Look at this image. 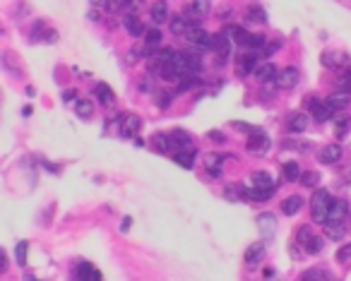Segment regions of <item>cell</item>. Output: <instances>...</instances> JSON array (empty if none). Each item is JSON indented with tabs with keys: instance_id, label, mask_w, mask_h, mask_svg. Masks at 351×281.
Masks as SVG:
<instances>
[{
	"instance_id": "7dc6e473",
	"label": "cell",
	"mask_w": 351,
	"mask_h": 281,
	"mask_svg": "<svg viewBox=\"0 0 351 281\" xmlns=\"http://www.w3.org/2000/svg\"><path fill=\"white\" fill-rule=\"evenodd\" d=\"M123 231H128V228H130V216H125V219H123Z\"/></svg>"
},
{
	"instance_id": "8d00e7d4",
	"label": "cell",
	"mask_w": 351,
	"mask_h": 281,
	"mask_svg": "<svg viewBox=\"0 0 351 281\" xmlns=\"http://www.w3.org/2000/svg\"><path fill=\"white\" fill-rule=\"evenodd\" d=\"M267 17H265V12H262V8H248V22H265Z\"/></svg>"
},
{
	"instance_id": "d6a6232c",
	"label": "cell",
	"mask_w": 351,
	"mask_h": 281,
	"mask_svg": "<svg viewBox=\"0 0 351 281\" xmlns=\"http://www.w3.org/2000/svg\"><path fill=\"white\" fill-rule=\"evenodd\" d=\"M188 27H190V24H188L186 17H173V20H171V34H176V36H183Z\"/></svg>"
},
{
	"instance_id": "484cf974",
	"label": "cell",
	"mask_w": 351,
	"mask_h": 281,
	"mask_svg": "<svg viewBox=\"0 0 351 281\" xmlns=\"http://www.w3.org/2000/svg\"><path fill=\"white\" fill-rule=\"evenodd\" d=\"M152 20H154V24H164L166 20H168V5H166L164 0H156L152 5Z\"/></svg>"
},
{
	"instance_id": "ee69618b",
	"label": "cell",
	"mask_w": 351,
	"mask_h": 281,
	"mask_svg": "<svg viewBox=\"0 0 351 281\" xmlns=\"http://www.w3.org/2000/svg\"><path fill=\"white\" fill-rule=\"evenodd\" d=\"M142 3L144 0H125V8H130V10H140V8H142Z\"/></svg>"
},
{
	"instance_id": "c3c4849f",
	"label": "cell",
	"mask_w": 351,
	"mask_h": 281,
	"mask_svg": "<svg viewBox=\"0 0 351 281\" xmlns=\"http://www.w3.org/2000/svg\"><path fill=\"white\" fill-rule=\"evenodd\" d=\"M265 279H275V269H265Z\"/></svg>"
},
{
	"instance_id": "277c9868",
	"label": "cell",
	"mask_w": 351,
	"mask_h": 281,
	"mask_svg": "<svg viewBox=\"0 0 351 281\" xmlns=\"http://www.w3.org/2000/svg\"><path fill=\"white\" fill-rule=\"evenodd\" d=\"M245 147H248V151L255 154V156H265V154L270 151V147H272V140H270V135H265V130L260 128V130H255V132L248 135Z\"/></svg>"
},
{
	"instance_id": "8fae6325",
	"label": "cell",
	"mask_w": 351,
	"mask_h": 281,
	"mask_svg": "<svg viewBox=\"0 0 351 281\" xmlns=\"http://www.w3.org/2000/svg\"><path fill=\"white\" fill-rule=\"evenodd\" d=\"M298 79H301V72H298L296 67H286V70H282L279 75H277V86L279 89H294V86L298 84Z\"/></svg>"
},
{
	"instance_id": "b9f144b4",
	"label": "cell",
	"mask_w": 351,
	"mask_h": 281,
	"mask_svg": "<svg viewBox=\"0 0 351 281\" xmlns=\"http://www.w3.org/2000/svg\"><path fill=\"white\" fill-rule=\"evenodd\" d=\"M339 86L346 89V91H351V65H346V75L339 79Z\"/></svg>"
},
{
	"instance_id": "1f68e13d",
	"label": "cell",
	"mask_w": 351,
	"mask_h": 281,
	"mask_svg": "<svg viewBox=\"0 0 351 281\" xmlns=\"http://www.w3.org/2000/svg\"><path fill=\"white\" fill-rule=\"evenodd\" d=\"M75 113L79 116V118H92L94 106H92L89 101H84V99H79V101H75Z\"/></svg>"
},
{
	"instance_id": "5bb4252c",
	"label": "cell",
	"mask_w": 351,
	"mask_h": 281,
	"mask_svg": "<svg viewBox=\"0 0 351 281\" xmlns=\"http://www.w3.org/2000/svg\"><path fill=\"white\" fill-rule=\"evenodd\" d=\"M341 159V147L339 144H327V147H322L318 151V161L329 166V163H337Z\"/></svg>"
},
{
	"instance_id": "f35d334b",
	"label": "cell",
	"mask_w": 351,
	"mask_h": 281,
	"mask_svg": "<svg viewBox=\"0 0 351 281\" xmlns=\"http://www.w3.org/2000/svg\"><path fill=\"white\" fill-rule=\"evenodd\" d=\"M3 63H5V70H8V72H12V75H20V67H15V65H12V53H8V51H5V53H3Z\"/></svg>"
},
{
	"instance_id": "bcb514c9",
	"label": "cell",
	"mask_w": 351,
	"mask_h": 281,
	"mask_svg": "<svg viewBox=\"0 0 351 281\" xmlns=\"http://www.w3.org/2000/svg\"><path fill=\"white\" fill-rule=\"evenodd\" d=\"M209 137H212V140H219V142H224V135H221V132H209Z\"/></svg>"
},
{
	"instance_id": "f6af8a7d",
	"label": "cell",
	"mask_w": 351,
	"mask_h": 281,
	"mask_svg": "<svg viewBox=\"0 0 351 281\" xmlns=\"http://www.w3.org/2000/svg\"><path fill=\"white\" fill-rule=\"evenodd\" d=\"M92 8H109V0H89Z\"/></svg>"
},
{
	"instance_id": "f1b7e54d",
	"label": "cell",
	"mask_w": 351,
	"mask_h": 281,
	"mask_svg": "<svg viewBox=\"0 0 351 281\" xmlns=\"http://www.w3.org/2000/svg\"><path fill=\"white\" fill-rule=\"evenodd\" d=\"M255 75H257V79H260V82H270V79H277L279 70H277V65L267 63V65H260V67L255 70Z\"/></svg>"
},
{
	"instance_id": "60d3db41",
	"label": "cell",
	"mask_w": 351,
	"mask_h": 281,
	"mask_svg": "<svg viewBox=\"0 0 351 281\" xmlns=\"http://www.w3.org/2000/svg\"><path fill=\"white\" fill-rule=\"evenodd\" d=\"M337 137H344V132H349V118H341V120H337Z\"/></svg>"
},
{
	"instance_id": "e575fe53",
	"label": "cell",
	"mask_w": 351,
	"mask_h": 281,
	"mask_svg": "<svg viewBox=\"0 0 351 281\" xmlns=\"http://www.w3.org/2000/svg\"><path fill=\"white\" fill-rule=\"evenodd\" d=\"M320 180V175L315 171H308V173H301V183L306 185V188H315Z\"/></svg>"
},
{
	"instance_id": "cb8c5ba5",
	"label": "cell",
	"mask_w": 351,
	"mask_h": 281,
	"mask_svg": "<svg viewBox=\"0 0 351 281\" xmlns=\"http://www.w3.org/2000/svg\"><path fill=\"white\" fill-rule=\"evenodd\" d=\"M322 65L329 67V70H339V67L346 65V55H344V53H334V51L322 53Z\"/></svg>"
},
{
	"instance_id": "f546056e",
	"label": "cell",
	"mask_w": 351,
	"mask_h": 281,
	"mask_svg": "<svg viewBox=\"0 0 351 281\" xmlns=\"http://www.w3.org/2000/svg\"><path fill=\"white\" fill-rule=\"evenodd\" d=\"M301 279L303 281H329L332 274H329L327 269H306L301 274Z\"/></svg>"
},
{
	"instance_id": "ac0fdd59",
	"label": "cell",
	"mask_w": 351,
	"mask_h": 281,
	"mask_svg": "<svg viewBox=\"0 0 351 281\" xmlns=\"http://www.w3.org/2000/svg\"><path fill=\"white\" fill-rule=\"evenodd\" d=\"M262 259H265V245L262 243H252L250 248L245 250V264H248L250 269L252 267H257Z\"/></svg>"
},
{
	"instance_id": "6da1fadb",
	"label": "cell",
	"mask_w": 351,
	"mask_h": 281,
	"mask_svg": "<svg viewBox=\"0 0 351 281\" xmlns=\"http://www.w3.org/2000/svg\"><path fill=\"white\" fill-rule=\"evenodd\" d=\"M332 205H334V197H332L325 188H318V190L313 193V200H310V216H313V221H315V224H325Z\"/></svg>"
},
{
	"instance_id": "44dd1931",
	"label": "cell",
	"mask_w": 351,
	"mask_h": 281,
	"mask_svg": "<svg viewBox=\"0 0 351 281\" xmlns=\"http://www.w3.org/2000/svg\"><path fill=\"white\" fill-rule=\"evenodd\" d=\"M245 185H257V188H275V178L267 171H252L248 175V183Z\"/></svg>"
},
{
	"instance_id": "836d02e7",
	"label": "cell",
	"mask_w": 351,
	"mask_h": 281,
	"mask_svg": "<svg viewBox=\"0 0 351 281\" xmlns=\"http://www.w3.org/2000/svg\"><path fill=\"white\" fill-rule=\"evenodd\" d=\"M27 240H20L17 245H15V259H17V264H24L27 262Z\"/></svg>"
},
{
	"instance_id": "9c48e42d",
	"label": "cell",
	"mask_w": 351,
	"mask_h": 281,
	"mask_svg": "<svg viewBox=\"0 0 351 281\" xmlns=\"http://www.w3.org/2000/svg\"><path fill=\"white\" fill-rule=\"evenodd\" d=\"M257 228H260V236L272 243L277 236V219L272 214H260L257 216Z\"/></svg>"
},
{
	"instance_id": "4fadbf2b",
	"label": "cell",
	"mask_w": 351,
	"mask_h": 281,
	"mask_svg": "<svg viewBox=\"0 0 351 281\" xmlns=\"http://www.w3.org/2000/svg\"><path fill=\"white\" fill-rule=\"evenodd\" d=\"M75 279L77 281H99L101 271L97 269V267H92L89 262H79L75 267Z\"/></svg>"
},
{
	"instance_id": "74e56055",
	"label": "cell",
	"mask_w": 351,
	"mask_h": 281,
	"mask_svg": "<svg viewBox=\"0 0 351 281\" xmlns=\"http://www.w3.org/2000/svg\"><path fill=\"white\" fill-rule=\"evenodd\" d=\"M279 51V41H272V43H265L262 48H260V55L262 58H270L272 53H277Z\"/></svg>"
},
{
	"instance_id": "5b68a950",
	"label": "cell",
	"mask_w": 351,
	"mask_h": 281,
	"mask_svg": "<svg viewBox=\"0 0 351 281\" xmlns=\"http://www.w3.org/2000/svg\"><path fill=\"white\" fill-rule=\"evenodd\" d=\"M257 60H260V51H248V48H243V53L238 55V75L245 77L250 75V72H255L260 65H257Z\"/></svg>"
},
{
	"instance_id": "603a6c76",
	"label": "cell",
	"mask_w": 351,
	"mask_h": 281,
	"mask_svg": "<svg viewBox=\"0 0 351 281\" xmlns=\"http://www.w3.org/2000/svg\"><path fill=\"white\" fill-rule=\"evenodd\" d=\"M224 159H229V156H219V154H207V156H205V168H207V173H212L214 178H219V175H221V163H224Z\"/></svg>"
},
{
	"instance_id": "9a60e30c",
	"label": "cell",
	"mask_w": 351,
	"mask_h": 281,
	"mask_svg": "<svg viewBox=\"0 0 351 281\" xmlns=\"http://www.w3.org/2000/svg\"><path fill=\"white\" fill-rule=\"evenodd\" d=\"M173 161L181 166V168H188L193 171L195 168V147H188V149H178L173 154Z\"/></svg>"
},
{
	"instance_id": "d4e9b609",
	"label": "cell",
	"mask_w": 351,
	"mask_h": 281,
	"mask_svg": "<svg viewBox=\"0 0 351 281\" xmlns=\"http://www.w3.org/2000/svg\"><path fill=\"white\" fill-rule=\"evenodd\" d=\"M94 94H97V99H99V104L101 106H113L116 104V94L111 91V86L109 84H97V89H94Z\"/></svg>"
},
{
	"instance_id": "3957f363",
	"label": "cell",
	"mask_w": 351,
	"mask_h": 281,
	"mask_svg": "<svg viewBox=\"0 0 351 281\" xmlns=\"http://www.w3.org/2000/svg\"><path fill=\"white\" fill-rule=\"evenodd\" d=\"M233 39H231L229 34H217V36H209V43H207V51H212V53L219 55V60L224 63L226 58L231 55V51H233Z\"/></svg>"
},
{
	"instance_id": "ab89813d",
	"label": "cell",
	"mask_w": 351,
	"mask_h": 281,
	"mask_svg": "<svg viewBox=\"0 0 351 281\" xmlns=\"http://www.w3.org/2000/svg\"><path fill=\"white\" fill-rule=\"evenodd\" d=\"M346 259H351V243H346V245H341L337 250V262H346Z\"/></svg>"
},
{
	"instance_id": "ffe728a7",
	"label": "cell",
	"mask_w": 351,
	"mask_h": 281,
	"mask_svg": "<svg viewBox=\"0 0 351 281\" xmlns=\"http://www.w3.org/2000/svg\"><path fill=\"white\" fill-rule=\"evenodd\" d=\"M123 24H125V32L130 34V36H144V34H147V29H144V24L140 20H137V17H135V15H132V12H128V15H125V20H123Z\"/></svg>"
},
{
	"instance_id": "30bf717a",
	"label": "cell",
	"mask_w": 351,
	"mask_h": 281,
	"mask_svg": "<svg viewBox=\"0 0 351 281\" xmlns=\"http://www.w3.org/2000/svg\"><path fill=\"white\" fill-rule=\"evenodd\" d=\"M29 39H32V41L53 43V41H58V34L51 32L46 22H36V24H34V29H32V34H29Z\"/></svg>"
},
{
	"instance_id": "7c38bea8",
	"label": "cell",
	"mask_w": 351,
	"mask_h": 281,
	"mask_svg": "<svg viewBox=\"0 0 351 281\" xmlns=\"http://www.w3.org/2000/svg\"><path fill=\"white\" fill-rule=\"evenodd\" d=\"M275 193V188H257V185H245L243 190V197L245 200H252V202H267Z\"/></svg>"
},
{
	"instance_id": "4316f807",
	"label": "cell",
	"mask_w": 351,
	"mask_h": 281,
	"mask_svg": "<svg viewBox=\"0 0 351 281\" xmlns=\"http://www.w3.org/2000/svg\"><path fill=\"white\" fill-rule=\"evenodd\" d=\"M301 207H303V200H301L298 195H291V197H286L284 202H282V212H284L286 216H294V214H298Z\"/></svg>"
},
{
	"instance_id": "7bdbcfd3",
	"label": "cell",
	"mask_w": 351,
	"mask_h": 281,
	"mask_svg": "<svg viewBox=\"0 0 351 281\" xmlns=\"http://www.w3.org/2000/svg\"><path fill=\"white\" fill-rule=\"evenodd\" d=\"M224 197L229 200V202H238V188L233 185V188H226L224 190Z\"/></svg>"
},
{
	"instance_id": "d590c367",
	"label": "cell",
	"mask_w": 351,
	"mask_h": 281,
	"mask_svg": "<svg viewBox=\"0 0 351 281\" xmlns=\"http://www.w3.org/2000/svg\"><path fill=\"white\" fill-rule=\"evenodd\" d=\"M193 8H195V12L200 15V20H202V17H207V15H209L212 3H209V0H195V3H193Z\"/></svg>"
},
{
	"instance_id": "4dcf8cb0",
	"label": "cell",
	"mask_w": 351,
	"mask_h": 281,
	"mask_svg": "<svg viewBox=\"0 0 351 281\" xmlns=\"http://www.w3.org/2000/svg\"><path fill=\"white\" fill-rule=\"evenodd\" d=\"M282 173H284V180H289V183H294V180H301V171H298V163H296V161L284 163Z\"/></svg>"
},
{
	"instance_id": "2e32d148",
	"label": "cell",
	"mask_w": 351,
	"mask_h": 281,
	"mask_svg": "<svg viewBox=\"0 0 351 281\" xmlns=\"http://www.w3.org/2000/svg\"><path fill=\"white\" fill-rule=\"evenodd\" d=\"M159 43H161V32L156 27H149L144 34V55H152L156 48H161Z\"/></svg>"
},
{
	"instance_id": "ba28073f",
	"label": "cell",
	"mask_w": 351,
	"mask_h": 281,
	"mask_svg": "<svg viewBox=\"0 0 351 281\" xmlns=\"http://www.w3.org/2000/svg\"><path fill=\"white\" fill-rule=\"evenodd\" d=\"M183 36H186V39H188L190 43H193V46H198L200 51H207L209 34L205 32L202 27H198V24H190V27L186 29V34H183Z\"/></svg>"
},
{
	"instance_id": "7402d4cb",
	"label": "cell",
	"mask_w": 351,
	"mask_h": 281,
	"mask_svg": "<svg viewBox=\"0 0 351 281\" xmlns=\"http://www.w3.org/2000/svg\"><path fill=\"white\" fill-rule=\"evenodd\" d=\"M325 101H327V104L334 108V111H341V108H346L351 104V91L341 89V91H337V94H329Z\"/></svg>"
},
{
	"instance_id": "7a4b0ae2",
	"label": "cell",
	"mask_w": 351,
	"mask_h": 281,
	"mask_svg": "<svg viewBox=\"0 0 351 281\" xmlns=\"http://www.w3.org/2000/svg\"><path fill=\"white\" fill-rule=\"evenodd\" d=\"M296 243L303 250H306V252H310V255L320 252V250H322V245H325L322 236L313 233V228H310V226H301V228H298V231H296Z\"/></svg>"
},
{
	"instance_id": "83f0119b",
	"label": "cell",
	"mask_w": 351,
	"mask_h": 281,
	"mask_svg": "<svg viewBox=\"0 0 351 281\" xmlns=\"http://www.w3.org/2000/svg\"><path fill=\"white\" fill-rule=\"evenodd\" d=\"M224 34H229L236 46H243V41L248 39V34H250V32H245V29H243V27H238V24H229V27L224 29Z\"/></svg>"
},
{
	"instance_id": "d6986e66",
	"label": "cell",
	"mask_w": 351,
	"mask_h": 281,
	"mask_svg": "<svg viewBox=\"0 0 351 281\" xmlns=\"http://www.w3.org/2000/svg\"><path fill=\"white\" fill-rule=\"evenodd\" d=\"M152 147L156 151H161V154H171V151L176 154V144H173V137H171V135H161V132H159V135H154V137H152Z\"/></svg>"
},
{
	"instance_id": "52a82bcc",
	"label": "cell",
	"mask_w": 351,
	"mask_h": 281,
	"mask_svg": "<svg viewBox=\"0 0 351 281\" xmlns=\"http://www.w3.org/2000/svg\"><path fill=\"white\" fill-rule=\"evenodd\" d=\"M306 104H308V111H310L320 123H327V120L334 116V108L329 106L327 101H318V99H310V101H308L306 99Z\"/></svg>"
},
{
	"instance_id": "e0dca14e",
	"label": "cell",
	"mask_w": 351,
	"mask_h": 281,
	"mask_svg": "<svg viewBox=\"0 0 351 281\" xmlns=\"http://www.w3.org/2000/svg\"><path fill=\"white\" fill-rule=\"evenodd\" d=\"M308 123H310L308 113H291L286 118V128H289V132H306Z\"/></svg>"
},
{
	"instance_id": "8992f818",
	"label": "cell",
	"mask_w": 351,
	"mask_h": 281,
	"mask_svg": "<svg viewBox=\"0 0 351 281\" xmlns=\"http://www.w3.org/2000/svg\"><path fill=\"white\" fill-rule=\"evenodd\" d=\"M142 128V120L140 116H132V113H123L121 116V135L125 140H132Z\"/></svg>"
}]
</instances>
